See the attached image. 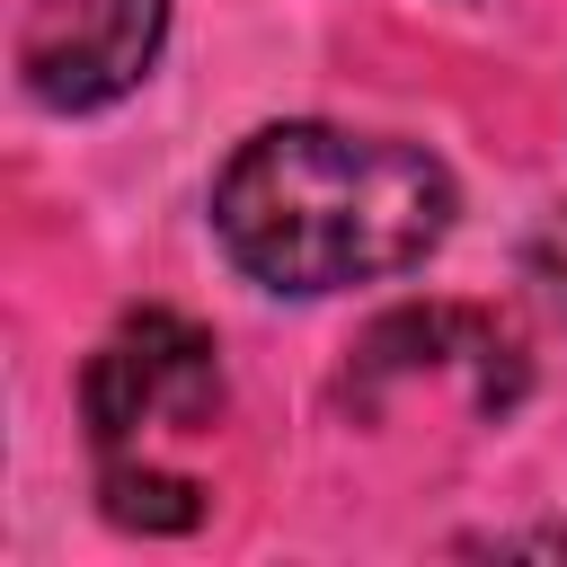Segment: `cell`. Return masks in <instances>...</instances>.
Instances as JSON below:
<instances>
[{"label": "cell", "mask_w": 567, "mask_h": 567, "mask_svg": "<svg viewBox=\"0 0 567 567\" xmlns=\"http://www.w3.org/2000/svg\"><path fill=\"white\" fill-rule=\"evenodd\" d=\"M159 35H168V0H27L18 80L35 106L89 115L142 89V71L159 62Z\"/></svg>", "instance_id": "cell-3"}, {"label": "cell", "mask_w": 567, "mask_h": 567, "mask_svg": "<svg viewBox=\"0 0 567 567\" xmlns=\"http://www.w3.org/2000/svg\"><path fill=\"white\" fill-rule=\"evenodd\" d=\"M213 230L266 292L319 301L425 266L452 230V168L390 133L266 124L213 177Z\"/></svg>", "instance_id": "cell-1"}, {"label": "cell", "mask_w": 567, "mask_h": 567, "mask_svg": "<svg viewBox=\"0 0 567 567\" xmlns=\"http://www.w3.org/2000/svg\"><path fill=\"white\" fill-rule=\"evenodd\" d=\"M97 496H106V523H124V532H195L204 523V487L195 478H168V470L106 461Z\"/></svg>", "instance_id": "cell-4"}, {"label": "cell", "mask_w": 567, "mask_h": 567, "mask_svg": "<svg viewBox=\"0 0 567 567\" xmlns=\"http://www.w3.org/2000/svg\"><path fill=\"white\" fill-rule=\"evenodd\" d=\"M221 408V354L204 328H186L177 310H133L80 372V416L97 434V452L133 443L142 425H177L195 434Z\"/></svg>", "instance_id": "cell-2"}, {"label": "cell", "mask_w": 567, "mask_h": 567, "mask_svg": "<svg viewBox=\"0 0 567 567\" xmlns=\"http://www.w3.org/2000/svg\"><path fill=\"white\" fill-rule=\"evenodd\" d=\"M558 301H567V275H558Z\"/></svg>", "instance_id": "cell-5"}]
</instances>
